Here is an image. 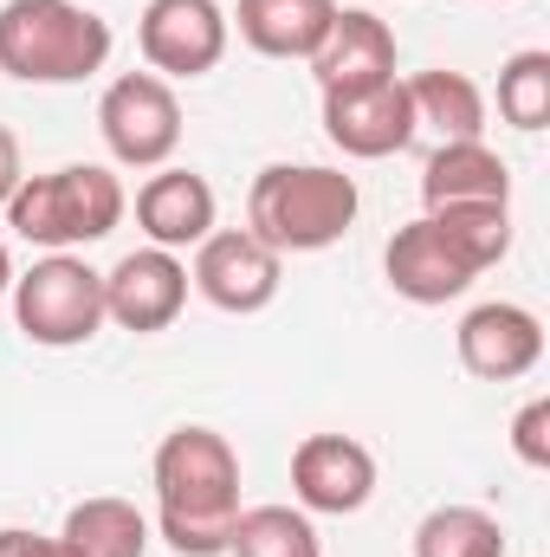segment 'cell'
I'll return each instance as SVG.
<instances>
[{"label": "cell", "mask_w": 550, "mask_h": 557, "mask_svg": "<svg viewBox=\"0 0 550 557\" xmlns=\"http://www.w3.org/2000/svg\"><path fill=\"white\" fill-rule=\"evenodd\" d=\"M59 552L65 557H142L149 552V519L130 499H78L59 525Z\"/></svg>", "instance_id": "cell-18"}, {"label": "cell", "mask_w": 550, "mask_h": 557, "mask_svg": "<svg viewBox=\"0 0 550 557\" xmlns=\"http://www.w3.org/2000/svg\"><path fill=\"white\" fill-rule=\"evenodd\" d=\"M111 65V20L78 0H7L0 72L20 85H78Z\"/></svg>", "instance_id": "cell-3"}, {"label": "cell", "mask_w": 550, "mask_h": 557, "mask_svg": "<svg viewBox=\"0 0 550 557\" xmlns=\"http://www.w3.org/2000/svg\"><path fill=\"white\" fill-rule=\"evenodd\" d=\"M98 137L124 169H168L182 149V98L155 72H124L98 98Z\"/></svg>", "instance_id": "cell-6"}, {"label": "cell", "mask_w": 550, "mask_h": 557, "mask_svg": "<svg viewBox=\"0 0 550 557\" xmlns=\"http://www.w3.org/2000/svg\"><path fill=\"white\" fill-rule=\"evenodd\" d=\"M0 557H65V552H59V539H39V532L7 525V532H0Z\"/></svg>", "instance_id": "cell-25"}, {"label": "cell", "mask_w": 550, "mask_h": 557, "mask_svg": "<svg viewBox=\"0 0 550 557\" xmlns=\"http://www.w3.org/2000/svg\"><path fill=\"white\" fill-rule=\"evenodd\" d=\"M383 273H389V285H396L409 305H447V298H460V292L479 278L460 260V247L434 227V214L396 227V240H389V253H383Z\"/></svg>", "instance_id": "cell-15"}, {"label": "cell", "mask_w": 550, "mask_h": 557, "mask_svg": "<svg viewBox=\"0 0 550 557\" xmlns=\"http://www.w3.org/2000/svg\"><path fill=\"white\" fill-rule=\"evenodd\" d=\"M492 7H499V0H492Z\"/></svg>", "instance_id": "cell-28"}, {"label": "cell", "mask_w": 550, "mask_h": 557, "mask_svg": "<svg viewBox=\"0 0 550 557\" xmlns=\"http://www.w3.org/2000/svg\"><path fill=\"white\" fill-rule=\"evenodd\" d=\"M512 454L525 460V467H550V396H532L518 416H512Z\"/></svg>", "instance_id": "cell-24"}, {"label": "cell", "mask_w": 550, "mask_h": 557, "mask_svg": "<svg viewBox=\"0 0 550 557\" xmlns=\"http://www.w3.org/2000/svg\"><path fill=\"white\" fill-rule=\"evenodd\" d=\"M278 278H285V260H278L260 234H247V227H214L195 247V267H188V285L214 311H234V318L266 311L278 298Z\"/></svg>", "instance_id": "cell-7"}, {"label": "cell", "mask_w": 550, "mask_h": 557, "mask_svg": "<svg viewBox=\"0 0 550 557\" xmlns=\"http://www.w3.org/2000/svg\"><path fill=\"white\" fill-rule=\"evenodd\" d=\"M453 344H460L466 376H479V383H518L545 363V324H538L532 305H512V298L473 305L460 318Z\"/></svg>", "instance_id": "cell-9"}, {"label": "cell", "mask_w": 550, "mask_h": 557, "mask_svg": "<svg viewBox=\"0 0 550 557\" xmlns=\"http://www.w3.org/2000/svg\"><path fill=\"white\" fill-rule=\"evenodd\" d=\"M214 214H221V201H214L208 175H195V169H149V182L137 188V227L162 253L201 247L214 234Z\"/></svg>", "instance_id": "cell-14"}, {"label": "cell", "mask_w": 550, "mask_h": 557, "mask_svg": "<svg viewBox=\"0 0 550 557\" xmlns=\"http://www.w3.org/2000/svg\"><path fill=\"white\" fill-rule=\"evenodd\" d=\"M414 557H505V525L486 506H434L414 525Z\"/></svg>", "instance_id": "cell-21"}, {"label": "cell", "mask_w": 550, "mask_h": 557, "mask_svg": "<svg viewBox=\"0 0 550 557\" xmlns=\"http://www.w3.org/2000/svg\"><path fill=\"white\" fill-rule=\"evenodd\" d=\"M421 201L427 208H512V169L486 137L440 143L421 169Z\"/></svg>", "instance_id": "cell-16"}, {"label": "cell", "mask_w": 550, "mask_h": 557, "mask_svg": "<svg viewBox=\"0 0 550 557\" xmlns=\"http://www.w3.org/2000/svg\"><path fill=\"white\" fill-rule=\"evenodd\" d=\"M414 104L402 78H383V85H357V91H324V137L337 143L343 156L357 162H383L396 149L414 143Z\"/></svg>", "instance_id": "cell-11"}, {"label": "cell", "mask_w": 550, "mask_h": 557, "mask_svg": "<svg viewBox=\"0 0 550 557\" xmlns=\"http://www.w3.org/2000/svg\"><path fill=\"white\" fill-rule=\"evenodd\" d=\"M402 85H409L414 124L440 131V143H473V137H486V91H479L466 72H447V65H434V72H414V78H402Z\"/></svg>", "instance_id": "cell-19"}, {"label": "cell", "mask_w": 550, "mask_h": 557, "mask_svg": "<svg viewBox=\"0 0 550 557\" xmlns=\"http://www.w3.org/2000/svg\"><path fill=\"white\" fill-rule=\"evenodd\" d=\"M330 20H337V0H240L227 26H240V39L260 59H311Z\"/></svg>", "instance_id": "cell-17"}, {"label": "cell", "mask_w": 550, "mask_h": 557, "mask_svg": "<svg viewBox=\"0 0 550 557\" xmlns=\"http://www.w3.org/2000/svg\"><path fill=\"white\" fill-rule=\"evenodd\" d=\"M13 324L39 350H78L104 331V273L78 253H46L13 273Z\"/></svg>", "instance_id": "cell-5"}, {"label": "cell", "mask_w": 550, "mask_h": 557, "mask_svg": "<svg viewBox=\"0 0 550 557\" xmlns=\"http://www.w3.org/2000/svg\"><path fill=\"white\" fill-rule=\"evenodd\" d=\"M0 214L20 240H33L46 253H72V247L117 234V221L130 214V195L104 162H65L52 175H26Z\"/></svg>", "instance_id": "cell-4"}, {"label": "cell", "mask_w": 550, "mask_h": 557, "mask_svg": "<svg viewBox=\"0 0 550 557\" xmlns=\"http://www.w3.org/2000/svg\"><path fill=\"white\" fill-rule=\"evenodd\" d=\"M227 7L221 0H149L137 20V46L155 78H201L227 59Z\"/></svg>", "instance_id": "cell-8"}, {"label": "cell", "mask_w": 550, "mask_h": 557, "mask_svg": "<svg viewBox=\"0 0 550 557\" xmlns=\"http://www.w3.org/2000/svg\"><path fill=\"white\" fill-rule=\"evenodd\" d=\"M227 552L234 557H324V539H317L311 512H298V506H240Z\"/></svg>", "instance_id": "cell-20"}, {"label": "cell", "mask_w": 550, "mask_h": 557, "mask_svg": "<svg viewBox=\"0 0 550 557\" xmlns=\"http://www.w3.org/2000/svg\"><path fill=\"white\" fill-rule=\"evenodd\" d=\"M26 182V169H20V143H13V131L0 124V208L13 201V188Z\"/></svg>", "instance_id": "cell-26"}, {"label": "cell", "mask_w": 550, "mask_h": 557, "mask_svg": "<svg viewBox=\"0 0 550 557\" xmlns=\"http://www.w3.org/2000/svg\"><path fill=\"white\" fill-rule=\"evenodd\" d=\"M499 117L525 137H538L550 124V52L525 46L499 65Z\"/></svg>", "instance_id": "cell-22"}, {"label": "cell", "mask_w": 550, "mask_h": 557, "mask_svg": "<svg viewBox=\"0 0 550 557\" xmlns=\"http://www.w3.org/2000/svg\"><path fill=\"white\" fill-rule=\"evenodd\" d=\"M0 292H13V253H7V240H0Z\"/></svg>", "instance_id": "cell-27"}, {"label": "cell", "mask_w": 550, "mask_h": 557, "mask_svg": "<svg viewBox=\"0 0 550 557\" xmlns=\"http://www.w3.org/2000/svg\"><path fill=\"white\" fill-rule=\"evenodd\" d=\"M240 519V454L221 428L182 421L155 447V532L182 557H221Z\"/></svg>", "instance_id": "cell-1"}, {"label": "cell", "mask_w": 550, "mask_h": 557, "mask_svg": "<svg viewBox=\"0 0 550 557\" xmlns=\"http://www.w3.org/2000/svg\"><path fill=\"white\" fill-rule=\"evenodd\" d=\"M188 305V267L182 253H162V247H137L124 253L111 273H104V324H124V331H168Z\"/></svg>", "instance_id": "cell-12"}, {"label": "cell", "mask_w": 550, "mask_h": 557, "mask_svg": "<svg viewBox=\"0 0 550 557\" xmlns=\"http://www.w3.org/2000/svg\"><path fill=\"white\" fill-rule=\"evenodd\" d=\"M317 91H357V85H383L396 78V33L389 20H376L370 7H337L330 33L317 39V52L304 59Z\"/></svg>", "instance_id": "cell-13"}, {"label": "cell", "mask_w": 550, "mask_h": 557, "mask_svg": "<svg viewBox=\"0 0 550 557\" xmlns=\"http://www.w3.org/2000/svg\"><path fill=\"white\" fill-rule=\"evenodd\" d=\"M357 175L330 162H266L247 188V234H260L278 260L285 253H324L357 227Z\"/></svg>", "instance_id": "cell-2"}, {"label": "cell", "mask_w": 550, "mask_h": 557, "mask_svg": "<svg viewBox=\"0 0 550 557\" xmlns=\"http://www.w3.org/2000/svg\"><path fill=\"white\" fill-rule=\"evenodd\" d=\"M291 493L298 512H363L376 493V454L357 434H304L291 454Z\"/></svg>", "instance_id": "cell-10"}, {"label": "cell", "mask_w": 550, "mask_h": 557, "mask_svg": "<svg viewBox=\"0 0 550 557\" xmlns=\"http://www.w3.org/2000/svg\"><path fill=\"white\" fill-rule=\"evenodd\" d=\"M427 214L460 247V260L473 273H486V267H499L512 253V208H427Z\"/></svg>", "instance_id": "cell-23"}]
</instances>
